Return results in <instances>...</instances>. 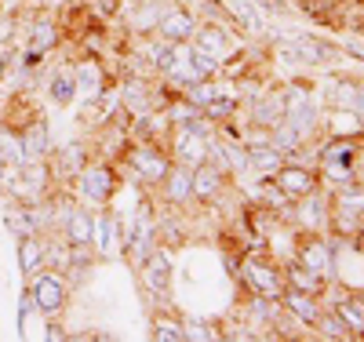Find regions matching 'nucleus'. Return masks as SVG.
<instances>
[{
	"instance_id": "obj_1",
	"label": "nucleus",
	"mask_w": 364,
	"mask_h": 342,
	"mask_svg": "<svg viewBox=\"0 0 364 342\" xmlns=\"http://www.w3.org/2000/svg\"><path fill=\"white\" fill-rule=\"evenodd\" d=\"M63 299H66V292L55 277H41V281L33 284V302L44 309V314H55V309L63 306Z\"/></svg>"
},
{
	"instance_id": "obj_2",
	"label": "nucleus",
	"mask_w": 364,
	"mask_h": 342,
	"mask_svg": "<svg viewBox=\"0 0 364 342\" xmlns=\"http://www.w3.org/2000/svg\"><path fill=\"white\" fill-rule=\"evenodd\" d=\"M193 33V15L190 11H175L168 18H161V37L164 41H186Z\"/></svg>"
},
{
	"instance_id": "obj_3",
	"label": "nucleus",
	"mask_w": 364,
	"mask_h": 342,
	"mask_svg": "<svg viewBox=\"0 0 364 342\" xmlns=\"http://www.w3.org/2000/svg\"><path fill=\"white\" fill-rule=\"evenodd\" d=\"M84 193H87L91 201H106V197L113 193V175H109V168H91V171L84 175Z\"/></svg>"
},
{
	"instance_id": "obj_4",
	"label": "nucleus",
	"mask_w": 364,
	"mask_h": 342,
	"mask_svg": "<svg viewBox=\"0 0 364 342\" xmlns=\"http://www.w3.org/2000/svg\"><path fill=\"white\" fill-rule=\"evenodd\" d=\"M132 161H135V168H139L146 178H154V182H161V178L168 175V161L161 157V153H154V149H139V153H132Z\"/></svg>"
},
{
	"instance_id": "obj_5",
	"label": "nucleus",
	"mask_w": 364,
	"mask_h": 342,
	"mask_svg": "<svg viewBox=\"0 0 364 342\" xmlns=\"http://www.w3.org/2000/svg\"><path fill=\"white\" fill-rule=\"evenodd\" d=\"M281 186H284L288 193H295V197H310L314 186H317V178H314L310 171H302V168H284V171H281Z\"/></svg>"
},
{
	"instance_id": "obj_6",
	"label": "nucleus",
	"mask_w": 364,
	"mask_h": 342,
	"mask_svg": "<svg viewBox=\"0 0 364 342\" xmlns=\"http://www.w3.org/2000/svg\"><path fill=\"white\" fill-rule=\"evenodd\" d=\"M302 266H306V269H314L317 277H328V269H331V252H328L324 244L310 240L306 247H302Z\"/></svg>"
},
{
	"instance_id": "obj_7",
	"label": "nucleus",
	"mask_w": 364,
	"mask_h": 342,
	"mask_svg": "<svg viewBox=\"0 0 364 342\" xmlns=\"http://www.w3.org/2000/svg\"><path fill=\"white\" fill-rule=\"evenodd\" d=\"M353 161V142H336V146H328L324 149V164H328V171L331 175H339V178H346V164Z\"/></svg>"
},
{
	"instance_id": "obj_8",
	"label": "nucleus",
	"mask_w": 364,
	"mask_h": 342,
	"mask_svg": "<svg viewBox=\"0 0 364 342\" xmlns=\"http://www.w3.org/2000/svg\"><path fill=\"white\" fill-rule=\"evenodd\" d=\"M219 186H223V171H219L215 164L197 168V175H193V193H197V197H211Z\"/></svg>"
},
{
	"instance_id": "obj_9",
	"label": "nucleus",
	"mask_w": 364,
	"mask_h": 342,
	"mask_svg": "<svg viewBox=\"0 0 364 342\" xmlns=\"http://www.w3.org/2000/svg\"><path fill=\"white\" fill-rule=\"evenodd\" d=\"M248 281H252L255 292H262V295H277V292H281L277 273L266 269V266H259V262H248Z\"/></svg>"
},
{
	"instance_id": "obj_10",
	"label": "nucleus",
	"mask_w": 364,
	"mask_h": 342,
	"mask_svg": "<svg viewBox=\"0 0 364 342\" xmlns=\"http://www.w3.org/2000/svg\"><path fill=\"white\" fill-rule=\"evenodd\" d=\"M146 284L154 292H168V255H154L146 266Z\"/></svg>"
},
{
	"instance_id": "obj_11",
	"label": "nucleus",
	"mask_w": 364,
	"mask_h": 342,
	"mask_svg": "<svg viewBox=\"0 0 364 342\" xmlns=\"http://www.w3.org/2000/svg\"><path fill=\"white\" fill-rule=\"evenodd\" d=\"M22 149H26V157H29V161L44 157V149H48V132H44V124H33V128H29Z\"/></svg>"
},
{
	"instance_id": "obj_12",
	"label": "nucleus",
	"mask_w": 364,
	"mask_h": 342,
	"mask_svg": "<svg viewBox=\"0 0 364 342\" xmlns=\"http://www.w3.org/2000/svg\"><path fill=\"white\" fill-rule=\"evenodd\" d=\"M149 244H154V226L139 223V226H135V237H132V244H128V252H132L135 259H146V255H149Z\"/></svg>"
},
{
	"instance_id": "obj_13",
	"label": "nucleus",
	"mask_w": 364,
	"mask_h": 342,
	"mask_svg": "<svg viewBox=\"0 0 364 342\" xmlns=\"http://www.w3.org/2000/svg\"><path fill=\"white\" fill-rule=\"evenodd\" d=\"M91 226H95V223H91L87 215H80V211H73V215H70L66 230H70V237H73V244H77V247H80V244H91Z\"/></svg>"
},
{
	"instance_id": "obj_14",
	"label": "nucleus",
	"mask_w": 364,
	"mask_h": 342,
	"mask_svg": "<svg viewBox=\"0 0 364 342\" xmlns=\"http://www.w3.org/2000/svg\"><path fill=\"white\" fill-rule=\"evenodd\" d=\"M73 91H77V77H73V70H58V77H55V84H51V95H55L58 102H70V99H73Z\"/></svg>"
},
{
	"instance_id": "obj_15",
	"label": "nucleus",
	"mask_w": 364,
	"mask_h": 342,
	"mask_svg": "<svg viewBox=\"0 0 364 342\" xmlns=\"http://www.w3.org/2000/svg\"><path fill=\"white\" fill-rule=\"evenodd\" d=\"M288 306H291V314H299L302 321H317V306H314V299L310 295H302V292H291L288 295Z\"/></svg>"
},
{
	"instance_id": "obj_16",
	"label": "nucleus",
	"mask_w": 364,
	"mask_h": 342,
	"mask_svg": "<svg viewBox=\"0 0 364 342\" xmlns=\"http://www.w3.org/2000/svg\"><path fill=\"white\" fill-rule=\"evenodd\" d=\"M197 51H204L208 58L215 55V51L223 55V51H226V33H223V29H215V26L204 29V33H200V48H197Z\"/></svg>"
},
{
	"instance_id": "obj_17",
	"label": "nucleus",
	"mask_w": 364,
	"mask_h": 342,
	"mask_svg": "<svg viewBox=\"0 0 364 342\" xmlns=\"http://www.w3.org/2000/svg\"><path fill=\"white\" fill-rule=\"evenodd\" d=\"M291 284H295L299 292H310V295H314V292L321 288V277H317L314 269H306V266H295V269H291Z\"/></svg>"
},
{
	"instance_id": "obj_18",
	"label": "nucleus",
	"mask_w": 364,
	"mask_h": 342,
	"mask_svg": "<svg viewBox=\"0 0 364 342\" xmlns=\"http://www.w3.org/2000/svg\"><path fill=\"white\" fill-rule=\"evenodd\" d=\"M55 48V26L51 22H41L37 29H33V55H44V51H51Z\"/></svg>"
},
{
	"instance_id": "obj_19",
	"label": "nucleus",
	"mask_w": 364,
	"mask_h": 342,
	"mask_svg": "<svg viewBox=\"0 0 364 342\" xmlns=\"http://www.w3.org/2000/svg\"><path fill=\"white\" fill-rule=\"evenodd\" d=\"M190 190H193V186L186 182V175H182V171H175V175L168 178V197H171V201H186Z\"/></svg>"
},
{
	"instance_id": "obj_20",
	"label": "nucleus",
	"mask_w": 364,
	"mask_h": 342,
	"mask_svg": "<svg viewBox=\"0 0 364 342\" xmlns=\"http://www.w3.org/2000/svg\"><path fill=\"white\" fill-rule=\"evenodd\" d=\"M255 164H259V168H277V164H281V149L255 146Z\"/></svg>"
},
{
	"instance_id": "obj_21",
	"label": "nucleus",
	"mask_w": 364,
	"mask_h": 342,
	"mask_svg": "<svg viewBox=\"0 0 364 342\" xmlns=\"http://www.w3.org/2000/svg\"><path fill=\"white\" fill-rule=\"evenodd\" d=\"M259 120H266V124H277V120H284V102H281V99L266 102V106L259 109Z\"/></svg>"
},
{
	"instance_id": "obj_22",
	"label": "nucleus",
	"mask_w": 364,
	"mask_h": 342,
	"mask_svg": "<svg viewBox=\"0 0 364 342\" xmlns=\"http://www.w3.org/2000/svg\"><path fill=\"white\" fill-rule=\"evenodd\" d=\"M37 259H41V244H37V240H22V266L33 269Z\"/></svg>"
},
{
	"instance_id": "obj_23",
	"label": "nucleus",
	"mask_w": 364,
	"mask_h": 342,
	"mask_svg": "<svg viewBox=\"0 0 364 342\" xmlns=\"http://www.w3.org/2000/svg\"><path fill=\"white\" fill-rule=\"evenodd\" d=\"M157 338H171V342H178V338H186V331H182L175 321H157Z\"/></svg>"
},
{
	"instance_id": "obj_24",
	"label": "nucleus",
	"mask_w": 364,
	"mask_h": 342,
	"mask_svg": "<svg viewBox=\"0 0 364 342\" xmlns=\"http://www.w3.org/2000/svg\"><path fill=\"white\" fill-rule=\"evenodd\" d=\"M321 328H324V335H331V338H346V335H350V328H346L343 317H328Z\"/></svg>"
},
{
	"instance_id": "obj_25",
	"label": "nucleus",
	"mask_w": 364,
	"mask_h": 342,
	"mask_svg": "<svg viewBox=\"0 0 364 342\" xmlns=\"http://www.w3.org/2000/svg\"><path fill=\"white\" fill-rule=\"evenodd\" d=\"M178 153H182V161H197V157H200V142H197V139H182Z\"/></svg>"
},
{
	"instance_id": "obj_26",
	"label": "nucleus",
	"mask_w": 364,
	"mask_h": 342,
	"mask_svg": "<svg viewBox=\"0 0 364 342\" xmlns=\"http://www.w3.org/2000/svg\"><path fill=\"white\" fill-rule=\"evenodd\" d=\"M186 338H215V335H211L208 328H200V324H190L186 328Z\"/></svg>"
},
{
	"instance_id": "obj_27",
	"label": "nucleus",
	"mask_w": 364,
	"mask_h": 342,
	"mask_svg": "<svg viewBox=\"0 0 364 342\" xmlns=\"http://www.w3.org/2000/svg\"><path fill=\"white\" fill-rule=\"evenodd\" d=\"M66 168H80V149H66Z\"/></svg>"
},
{
	"instance_id": "obj_28",
	"label": "nucleus",
	"mask_w": 364,
	"mask_h": 342,
	"mask_svg": "<svg viewBox=\"0 0 364 342\" xmlns=\"http://www.w3.org/2000/svg\"><path fill=\"white\" fill-rule=\"evenodd\" d=\"M8 33H11V22L4 18V22H0V44H4V37H8Z\"/></svg>"
},
{
	"instance_id": "obj_29",
	"label": "nucleus",
	"mask_w": 364,
	"mask_h": 342,
	"mask_svg": "<svg viewBox=\"0 0 364 342\" xmlns=\"http://www.w3.org/2000/svg\"><path fill=\"white\" fill-rule=\"evenodd\" d=\"M350 51H353V55H360V58H364V44H357V41H353V44H350Z\"/></svg>"
},
{
	"instance_id": "obj_30",
	"label": "nucleus",
	"mask_w": 364,
	"mask_h": 342,
	"mask_svg": "<svg viewBox=\"0 0 364 342\" xmlns=\"http://www.w3.org/2000/svg\"><path fill=\"white\" fill-rule=\"evenodd\" d=\"M357 252H364V230L357 233Z\"/></svg>"
},
{
	"instance_id": "obj_31",
	"label": "nucleus",
	"mask_w": 364,
	"mask_h": 342,
	"mask_svg": "<svg viewBox=\"0 0 364 342\" xmlns=\"http://www.w3.org/2000/svg\"><path fill=\"white\" fill-rule=\"evenodd\" d=\"M0 178H4V153H0Z\"/></svg>"
}]
</instances>
